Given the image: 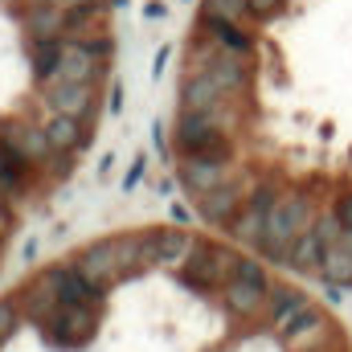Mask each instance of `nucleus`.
Returning a JSON list of instances; mask_svg holds the SVG:
<instances>
[{
	"instance_id": "nucleus-1",
	"label": "nucleus",
	"mask_w": 352,
	"mask_h": 352,
	"mask_svg": "<svg viewBox=\"0 0 352 352\" xmlns=\"http://www.w3.org/2000/svg\"><path fill=\"white\" fill-rule=\"evenodd\" d=\"M311 226V197L303 188H291V192H278L270 217H266V234H263V250L266 258L274 263H287L291 246L299 242V234Z\"/></svg>"
},
{
	"instance_id": "nucleus-2",
	"label": "nucleus",
	"mask_w": 352,
	"mask_h": 352,
	"mask_svg": "<svg viewBox=\"0 0 352 352\" xmlns=\"http://www.w3.org/2000/svg\"><path fill=\"white\" fill-rule=\"evenodd\" d=\"M221 299H226V311L234 320H254L270 299V278H266V266L258 258H238L234 263V278L221 287Z\"/></svg>"
},
{
	"instance_id": "nucleus-3",
	"label": "nucleus",
	"mask_w": 352,
	"mask_h": 352,
	"mask_svg": "<svg viewBox=\"0 0 352 352\" xmlns=\"http://www.w3.org/2000/svg\"><path fill=\"white\" fill-rule=\"evenodd\" d=\"M180 156H230V135L217 111H180L176 119Z\"/></svg>"
},
{
	"instance_id": "nucleus-4",
	"label": "nucleus",
	"mask_w": 352,
	"mask_h": 352,
	"mask_svg": "<svg viewBox=\"0 0 352 352\" xmlns=\"http://www.w3.org/2000/svg\"><path fill=\"white\" fill-rule=\"evenodd\" d=\"M41 332L58 349H82L98 332V307H87V303H54L41 316Z\"/></svg>"
},
{
	"instance_id": "nucleus-5",
	"label": "nucleus",
	"mask_w": 352,
	"mask_h": 352,
	"mask_svg": "<svg viewBox=\"0 0 352 352\" xmlns=\"http://www.w3.org/2000/svg\"><path fill=\"white\" fill-rule=\"evenodd\" d=\"M234 263H238L234 250H226L217 242H197L192 254L180 266V283L192 291H221L234 278Z\"/></svg>"
},
{
	"instance_id": "nucleus-6",
	"label": "nucleus",
	"mask_w": 352,
	"mask_h": 352,
	"mask_svg": "<svg viewBox=\"0 0 352 352\" xmlns=\"http://www.w3.org/2000/svg\"><path fill=\"white\" fill-rule=\"evenodd\" d=\"M274 201H278V188L266 180L258 184L250 197H246V205L238 209V217L230 221V238L238 242V246H263V234H266V217H270V209H274Z\"/></svg>"
},
{
	"instance_id": "nucleus-7",
	"label": "nucleus",
	"mask_w": 352,
	"mask_h": 352,
	"mask_svg": "<svg viewBox=\"0 0 352 352\" xmlns=\"http://www.w3.org/2000/svg\"><path fill=\"white\" fill-rule=\"evenodd\" d=\"M45 291L58 303H87V307H102V287H94L78 266H54L45 270Z\"/></svg>"
},
{
	"instance_id": "nucleus-8",
	"label": "nucleus",
	"mask_w": 352,
	"mask_h": 352,
	"mask_svg": "<svg viewBox=\"0 0 352 352\" xmlns=\"http://www.w3.org/2000/svg\"><path fill=\"white\" fill-rule=\"evenodd\" d=\"M74 266L87 274L94 287H115V283H123V270H119V246H115V238H98V242H90L87 250L74 258Z\"/></svg>"
},
{
	"instance_id": "nucleus-9",
	"label": "nucleus",
	"mask_w": 352,
	"mask_h": 352,
	"mask_svg": "<svg viewBox=\"0 0 352 352\" xmlns=\"http://www.w3.org/2000/svg\"><path fill=\"white\" fill-rule=\"evenodd\" d=\"M102 70H107V62L98 58V54H90L82 41H66V54H62V62H58V70L41 82V87H50V82H98L102 78Z\"/></svg>"
},
{
	"instance_id": "nucleus-10",
	"label": "nucleus",
	"mask_w": 352,
	"mask_h": 352,
	"mask_svg": "<svg viewBox=\"0 0 352 352\" xmlns=\"http://www.w3.org/2000/svg\"><path fill=\"white\" fill-rule=\"evenodd\" d=\"M230 180V156H184L180 160V184L197 197Z\"/></svg>"
},
{
	"instance_id": "nucleus-11",
	"label": "nucleus",
	"mask_w": 352,
	"mask_h": 352,
	"mask_svg": "<svg viewBox=\"0 0 352 352\" xmlns=\"http://www.w3.org/2000/svg\"><path fill=\"white\" fill-rule=\"evenodd\" d=\"M45 102H50V111L74 115V119H82V123H87L90 115H94V107H98L90 82H50V87H45Z\"/></svg>"
},
{
	"instance_id": "nucleus-12",
	"label": "nucleus",
	"mask_w": 352,
	"mask_h": 352,
	"mask_svg": "<svg viewBox=\"0 0 352 352\" xmlns=\"http://www.w3.org/2000/svg\"><path fill=\"white\" fill-rule=\"evenodd\" d=\"M242 205H246L242 188H238L234 180H226V184L209 188V192L197 201V213H201V221H209V226H230V221L238 217V209H242Z\"/></svg>"
},
{
	"instance_id": "nucleus-13",
	"label": "nucleus",
	"mask_w": 352,
	"mask_h": 352,
	"mask_svg": "<svg viewBox=\"0 0 352 352\" xmlns=\"http://www.w3.org/2000/svg\"><path fill=\"white\" fill-rule=\"evenodd\" d=\"M226 102H230V90H221L205 70L188 74L184 87H180V111H217L221 115Z\"/></svg>"
},
{
	"instance_id": "nucleus-14",
	"label": "nucleus",
	"mask_w": 352,
	"mask_h": 352,
	"mask_svg": "<svg viewBox=\"0 0 352 352\" xmlns=\"http://www.w3.org/2000/svg\"><path fill=\"white\" fill-rule=\"evenodd\" d=\"M320 336H328V320H324V311L311 307V303H307V307H303L283 332H278V340H283L291 352H311V344H316Z\"/></svg>"
},
{
	"instance_id": "nucleus-15",
	"label": "nucleus",
	"mask_w": 352,
	"mask_h": 352,
	"mask_svg": "<svg viewBox=\"0 0 352 352\" xmlns=\"http://www.w3.org/2000/svg\"><path fill=\"white\" fill-rule=\"evenodd\" d=\"M25 33H29L33 41L66 37V8L54 4V0H33L29 12H25Z\"/></svg>"
},
{
	"instance_id": "nucleus-16",
	"label": "nucleus",
	"mask_w": 352,
	"mask_h": 352,
	"mask_svg": "<svg viewBox=\"0 0 352 352\" xmlns=\"http://www.w3.org/2000/svg\"><path fill=\"white\" fill-rule=\"evenodd\" d=\"M0 135H4V140H8L25 160H33V164H37V160H45V156H54L50 135H45V123L37 127V123H21V119H16V123H4V127H0Z\"/></svg>"
},
{
	"instance_id": "nucleus-17",
	"label": "nucleus",
	"mask_w": 352,
	"mask_h": 352,
	"mask_svg": "<svg viewBox=\"0 0 352 352\" xmlns=\"http://www.w3.org/2000/svg\"><path fill=\"white\" fill-rule=\"evenodd\" d=\"M45 135H50L54 156H70L74 148L87 144V123L74 119V115H58V111H54V115L45 119Z\"/></svg>"
},
{
	"instance_id": "nucleus-18",
	"label": "nucleus",
	"mask_w": 352,
	"mask_h": 352,
	"mask_svg": "<svg viewBox=\"0 0 352 352\" xmlns=\"http://www.w3.org/2000/svg\"><path fill=\"white\" fill-rule=\"evenodd\" d=\"M201 25H205V29H209V37H213L221 50H230V54H242V58H246V54L254 50V37L242 29V21H230V16H209V12H205V16H201Z\"/></svg>"
},
{
	"instance_id": "nucleus-19",
	"label": "nucleus",
	"mask_w": 352,
	"mask_h": 352,
	"mask_svg": "<svg viewBox=\"0 0 352 352\" xmlns=\"http://www.w3.org/2000/svg\"><path fill=\"white\" fill-rule=\"evenodd\" d=\"M213 82L221 90H230V94H242L246 90V66H242V54H217V58H209L205 66H201Z\"/></svg>"
},
{
	"instance_id": "nucleus-20",
	"label": "nucleus",
	"mask_w": 352,
	"mask_h": 352,
	"mask_svg": "<svg viewBox=\"0 0 352 352\" xmlns=\"http://www.w3.org/2000/svg\"><path fill=\"white\" fill-rule=\"evenodd\" d=\"M33 176V160H25L4 135H0V192H21Z\"/></svg>"
},
{
	"instance_id": "nucleus-21",
	"label": "nucleus",
	"mask_w": 352,
	"mask_h": 352,
	"mask_svg": "<svg viewBox=\"0 0 352 352\" xmlns=\"http://www.w3.org/2000/svg\"><path fill=\"white\" fill-rule=\"evenodd\" d=\"M303 307H307L303 291H295V287H278V291H270V299H266V320H270L274 332H283Z\"/></svg>"
},
{
	"instance_id": "nucleus-22",
	"label": "nucleus",
	"mask_w": 352,
	"mask_h": 352,
	"mask_svg": "<svg viewBox=\"0 0 352 352\" xmlns=\"http://www.w3.org/2000/svg\"><path fill=\"white\" fill-rule=\"evenodd\" d=\"M192 234L180 226L176 230V221H173V230H156V250H160V266H173V270H180L184 266V258L192 254Z\"/></svg>"
},
{
	"instance_id": "nucleus-23",
	"label": "nucleus",
	"mask_w": 352,
	"mask_h": 352,
	"mask_svg": "<svg viewBox=\"0 0 352 352\" xmlns=\"http://www.w3.org/2000/svg\"><path fill=\"white\" fill-rule=\"evenodd\" d=\"M62 54H66V37H54V41H33V74L45 82V78L58 70Z\"/></svg>"
},
{
	"instance_id": "nucleus-24",
	"label": "nucleus",
	"mask_w": 352,
	"mask_h": 352,
	"mask_svg": "<svg viewBox=\"0 0 352 352\" xmlns=\"http://www.w3.org/2000/svg\"><path fill=\"white\" fill-rule=\"evenodd\" d=\"M328 283H340V287H352V250L349 246H328V258H324V270H320Z\"/></svg>"
},
{
	"instance_id": "nucleus-25",
	"label": "nucleus",
	"mask_w": 352,
	"mask_h": 352,
	"mask_svg": "<svg viewBox=\"0 0 352 352\" xmlns=\"http://www.w3.org/2000/svg\"><path fill=\"white\" fill-rule=\"evenodd\" d=\"M205 12H209V16L242 21V16H250V0H205Z\"/></svg>"
},
{
	"instance_id": "nucleus-26",
	"label": "nucleus",
	"mask_w": 352,
	"mask_h": 352,
	"mask_svg": "<svg viewBox=\"0 0 352 352\" xmlns=\"http://www.w3.org/2000/svg\"><path fill=\"white\" fill-rule=\"evenodd\" d=\"M16 324H21V307H16L12 299H0V349H4L8 340H12Z\"/></svg>"
},
{
	"instance_id": "nucleus-27",
	"label": "nucleus",
	"mask_w": 352,
	"mask_h": 352,
	"mask_svg": "<svg viewBox=\"0 0 352 352\" xmlns=\"http://www.w3.org/2000/svg\"><path fill=\"white\" fill-rule=\"evenodd\" d=\"M287 0H250V21H270L274 12H283Z\"/></svg>"
},
{
	"instance_id": "nucleus-28",
	"label": "nucleus",
	"mask_w": 352,
	"mask_h": 352,
	"mask_svg": "<svg viewBox=\"0 0 352 352\" xmlns=\"http://www.w3.org/2000/svg\"><path fill=\"white\" fill-rule=\"evenodd\" d=\"M144 173H148V156L140 152V156L131 160V168H127V176H123V192H131V188H135V184L144 180Z\"/></svg>"
},
{
	"instance_id": "nucleus-29",
	"label": "nucleus",
	"mask_w": 352,
	"mask_h": 352,
	"mask_svg": "<svg viewBox=\"0 0 352 352\" xmlns=\"http://www.w3.org/2000/svg\"><path fill=\"white\" fill-rule=\"evenodd\" d=\"M332 213H336V221H340V230H352V192H340V197H336V205H332Z\"/></svg>"
},
{
	"instance_id": "nucleus-30",
	"label": "nucleus",
	"mask_w": 352,
	"mask_h": 352,
	"mask_svg": "<svg viewBox=\"0 0 352 352\" xmlns=\"http://www.w3.org/2000/svg\"><path fill=\"white\" fill-rule=\"evenodd\" d=\"M107 107H111V115L123 111V82H111V98H107Z\"/></svg>"
},
{
	"instance_id": "nucleus-31",
	"label": "nucleus",
	"mask_w": 352,
	"mask_h": 352,
	"mask_svg": "<svg viewBox=\"0 0 352 352\" xmlns=\"http://www.w3.org/2000/svg\"><path fill=\"white\" fill-rule=\"evenodd\" d=\"M168 58H173V50L164 45V50L156 54V66H152V78H160V74H164V66H168Z\"/></svg>"
},
{
	"instance_id": "nucleus-32",
	"label": "nucleus",
	"mask_w": 352,
	"mask_h": 352,
	"mask_svg": "<svg viewBox=\"0 0 352 352\" xmlns=\"http://www.w3.org/2000/svg\"><path fill=\"white\" fill-rule=\"evenodd\" d=\"M168 213H173V221H176V226H188V221H192V213H188L184 205H173Z\"/></svg>"
},
{
	"instance_id": "nucleus-33",
	"label": "nucleus",
	"mask_w": 352,
	"mask_h": 352,
	"mask_svg": "<svg viewBox=\"0 0 352 352\" xmlns=\"http://www.w3.org/2000/svg\"><path fill=\"white\" fill-rule=\"evenodd\" d=\"M152 140H156V148H160V152H168V135H164V123H156V127H152Z\"/></svg>"
},
{
	"instance_id": "nucleus-34",
	"label": "nucleus",
	"mask_w": 352,
	"mask_h": 352,
	"mask_svg": "<svg viewBox=\"0 0 352 352\" xmlns=\"http://www.w3.org/2000/svg\"><path fill=\"white\" fill-rule=\"evenodd\" d=\"M54 4H62V8H78V4H102V0H54Z\"/></svg>"
},
{
	"instance_id": "nucleus-35",
	"label": "nucleus",
	"mask_w": 352,
	"mask_h": 352,
	"mask_svg": "<svg viewBox=\"0 0 352 352\" xmlns=\"http://www.w3.org/2000/svg\"><path fill=\"white\" fill-rule=\"evenodd\" d=\"M8 230V209H4V201H0V234Z\"/></svg>"
},
{
	"instance_id": "nucleus-36",
	"label": "nucleus",
	"mask_w": 352,
	"mask_h": 352,
	"mask_svg": "<svg viewBox=\"0 0 352 352\" xmlns=\"http://www.w3.org/2000/svg\"><path fill=\"white\" fill-rule=\"evenodd\" d=\"M29 4H33V0H29Z\"/></svg>"
},
{
	"instance_id": "nucleus-37",
	"label": "nucleus",
	"mask_w": 352,
	"mask_h": 352,
	"mask_svg": "<svg viewBox=\"0 0 352 352\" xmlns=\"http://www.w3.org/2000/svg\"><path fill=\"white\" fill-rule=\"evenodd\" d=\"M0 238H4V234H0Z\"/></svg>"
}]
</instances>
